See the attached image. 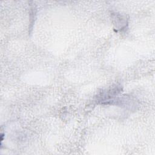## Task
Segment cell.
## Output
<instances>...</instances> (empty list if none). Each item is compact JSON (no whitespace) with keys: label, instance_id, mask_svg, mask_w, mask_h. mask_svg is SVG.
Returning <instances> with one entry per match:
<instances>
[{"label":"cell","instance_id":"6da1fadb","mask_svg":"<svg viewBox=\"0 0 155 155\" xmlns=\"http://www.w3.org/2000/svg\"><path fill=\"white\" fill-rule=\"evenodd\" d=\"M113 19L114 21V25H115V28L117 30H125L126 25H127L128 22L127 19L124 18V16L116 13L113 15Z\"/></svg>","mask_w":155,"mask_h":155}]
</instances>
